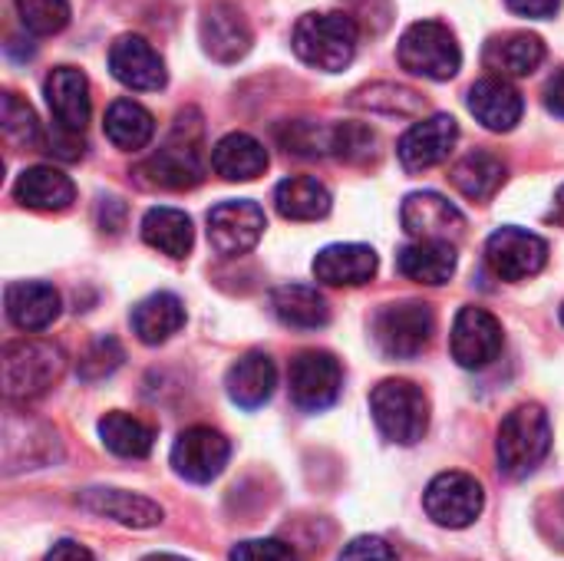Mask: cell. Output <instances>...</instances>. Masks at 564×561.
<instances>
[{
  "label": "cell",
  "mask_w": 564,
  "mask_h": 561,
  "mask_svg": "<svg viewBox=\"0 0 564 561\" xmlns=\"http://www.w3.org/2000/svg\"><path fill=\"white\" fill-rule=\"evenodd\" d=\"M469 112L489 132H512L522 122L525 99H522V93L509 79L486 76V79L473 83V89H469Z\"/></svg>",
  "instance_id": "cell-19"
},
{
  "label": "cell",
  "mask_w": 564,
  "mask_h": 561,
  "mask_svg": "<svg viewBox=\"0 0 564 561\" xmlns=\"http://www.w3.org/2000/svg\"><path fill=\"white\" fill-rule=\"evenodd\" d=\"M549 453H552V423H549V413L539 403L516 407L502 420V427H499V440H496L499 470L509 479H525V476H532L545 463Z\"/></svg>",
  "instance_id": "cell-2"
},
{
  "label": "cell",
  "mask_w": 564,
  "mask_h": 561,
  "mask_svg": "<svg viewBox=\"0 0 564 561\" xmlns=\"http://www.w3.org/2000/svg\"><path fill=\"white\" fill-rule=\"evenodd\" d=\"M512 13L519 17H529V20H549L558 13L562 0H506Z\"/></svg>",
  "instance_id": "cell-40"
},
{
  "label": "cell",
  "mask_w": 564,
  "mask_h": 561,
  "mask_svg": "<svg viewBox=\"0 0 564 561\" xmlns=\"http://www.w3.org/2000/svg\"><path fill=\"white\" fill-rule=\"evenodd\" d=\"M291 380V397L301 410L321 413L337 403L340 387H344V370L334 354L327 350H304L291 360L288 370Z\"/></svg>",
  "instance_id": "cell-11"
},
{
  "label": "cell",
  "mask_w": 564,
  "mask_h": 561,
  "mask_svg": "<svg viewBox=\"0 0 564 561\" xmlns=\"http://www.w3.org/2000/svg\"><path fill=\"white\" fill-rule=\"evenodd\" d=\"M3 308L17 331L36 334V331H46L59 317V294L53 284H43V281H17V284H7Z\"/></svg>",
  "instance_id": "cell-21"
},
{
  "label": "cell",
  "mask_w": 564,
  "mask_h": 561,
  "mask_svg": "<svg viewBox=\"0 0 564 561\" xmlns=\"http://www.w3.org/2000/svg\"><path fill=\"white\" fill-rule=\"evenodd\" d=\"M380 258L370 245H327L314 258V278L330 288H360L373 281Z\"/></svg>",
  "instance_id": "cell-20"
},
{
  "label": "cell",
  "mask_w": 564,
  "mask_h": 561,
  "mask_svg": "<svg viewBox=\"0 0 564 561\" xmlns=\"http://www.w3.org/2000/svg\"><path fill=\"white\" fill-rule=\"evenodd\" d=\"M330 192L314 175H291L274 188V208L288 222H317L330 212Z\"/></svg>",
  "instance_id": "cell-31"
},
{
  "label": "cell",
  "mask_w": 564,
  "mask_h": 561,
  "mask_svg": "<svg viewBox=\"0 0 564 561\" xmlns=\"http://www.w3.org/2000/svg\"><path fill=\"white\" fill-rule=\"evenodd\" d=\"M46 561H96V555H93L89 549H83L79 542L63 539V542H56V546L46 552Z\"/></svg>",
  "instance_id": "cell-41"
},
{
  "label": "cell",
  "mask_w": 564,
  "mask_h": 561,
  "mask_svg": "<svg viewBox=\"0 0 564 561\" xmlns=\"http://www.w3.org/2000/svg\"><path fill=\"white\" fill-rule=\"evenodd\" d=\"M426 516L443 529H466L482 516L486 493L482 483L469 473H440L423 496Z\"/></svg>",
  "instance_id": "cell-9"
},
{
  "label": "cell",
  "mask_w": 564,
  "mask_h": 561,
  "mask_svg": "<svg viewBox=\"0 0 564 561\" xmlns=\"http://www.w3.org/2000/svg\"><path fill=\"white\" fill-rule=\"evenodd\" d=\"M357 40H360V26H357L354 13H344V10L304 13L291 33L294 53L307 66L324 69V73L347 69L357 56Z\"/></svg>",
  "instance_id": "cell-1"
},
{
  "label": "cell",
  "mask_w": 564,
  "mask_h": 561,
  "mask_svg": "<svg viewBox=\"0 0 564 561\" xmlns=\"http://www.w3.org/2000/svg\"><path fill=\"white\" fill-rule=\"evenodd\" d=\"M274 387H278V367L264 350H251V354L238 357L225 377V390H228L231 403H238L241 410L264 407L271 400Z\"/></svg>",
  "instance_id": "cell-23"
},
{
  "label": "cell",
  "mask_w": 564,
  "mask_h": 561,
  "mask_svg": "<svg viewBox=\"0 0 564 561\" xmlns=\"http://www.w3.org/2000/svg\"><path fill=\"white\" fill-rule=\"evenodd\" d=\"M13 198L33 212H66L76 202V185L53 165H33L20 172Z\"/></svg>",
  "instance_id": "cell-25"
},
{
  "label": "cell",
  "mask_w": 564,
  "mask_h": 561,
  "mask_svg": "<svg viewBox=\"0 0 564 561\" xmlns=\"http://www.w3.org/2000/svg\"><path fill=\"white\" fill-rule=\"evenodd\" d=\"M142 561H188V559H178V555H149V559Z\"/></svg>",
  "instance_id": "cell-44"
},
{
  "label": "cell",
  "mask_w": 564,
  "mask_h": 561,
  "mask_svg": "<svg viewBox=\"0 0 564 561\" xmlns=\"http://www.w3.org/2000/svg\"><path fill=\"white\" fill-rule=\"evenodd\" d=\"M400 66L413 76L446 83L463 66V50L456 33L440 20H416L403 30L397 46Z\"/></svg>",
  "instance_id": "cell-5"
},
{
  "label": "cell",
  "mask_w": 564,
  "mask_h": 561,
  "mask_svg": "<svg viewBox=\"0 0 564 561\" xmlns=\"http://www.w3.org/2000/svg\"><path fill=\"white\" fill-rule=\"evenodd\" d=\"M185 122L178 119L175 126V136L149 159H142L132 175L139 185L145 188H165V192H185V188H195L202 179H205V162H202V152H198V132L195 136H185L182 129Z\"/></svg>",
  "instance_id": "cell-6"
},
{
  "label": "cell",
  "mask_w": 564,
  "mask_h": 561,
  "mask_svg": "<svg viewBox=\"0 0 564 561\" xmlns=\"http://www.w3.org/2000/svg\"><path fill=\"white\" fill-rule=\"evenodd\" d=\"M231 561H301L281 539H248L231 549Z\"/></svg>",
  "instance_id": "cell-38"
},
{
  "label": "cell",
  "mask_w": 564,
  "mask_h": 561,
  "mask_svg": "<svg viewBox=\"0 0 564 561\" xmlns=\"http://www.w3.org/2000/svg\"><path fill=\"white\" fill-rule=\"evenodd\" d=\"M545 106L549 112L562 116L564 119V69H558L549 83H545Z\"/></svg>",
  "instance_id": "cell-42"
},
{
  "label": "cell",
  "mask_w": 564,
  "mask_h": 561,
  "mask_svg": "<svg viewBox=\"0 0 564 561\" xmlns=\"http://www.w3.org/2000/svg\"><path fill=\"white\" fill-rule=\"evenodd\" d=\"M377 430L400 446H413L430 430V397L413 380H383L370 393Z\"/></svg>",
  "instance_id": "cell-4"
},
{
  "label": "cell",
  "mask_w": 564,
  "mask_h": 561,
  "mask_svg": "<svg viewBox=\"0 0 564 561\" xmlns=\"http://www.w3.org/2000/svg\"><path fill=\"white\" fill-rule=\"evenodd\" d=\"M17 17L33 36H53L69 23V0H17Z\"/></svg>",
  "instance_id": "cell-36"
},
{
  "label": "cell",
  "mask_w": 564,
  "mask_h": 561,
  "mask_svg": "<svg viewBox=\"0 0 564 561\" xmlns=\"http://www.w3.org/2000/svg\"><path fill=\"white\" fill-rule=\"evenodd\" d=\"M76 503L86 513L106 516V519L129 526V529H155L165 516L159 503L135 496V493H126V489H83L76 496Z\"/></svg>",
  "instance_id": "cell-22"
},
{
  "label": "cell",
  "mask_w": 564,
  "mask_h": 561,
  "mask_svg": "<svg viewBox=\"0 0 564 561\" xmlns=\"http://www.w3.org/2000/svg\"><path fill=\"white\" fill-rule=\"evenodd\" d=\"M122 364V347H119V341L116 337H99V341H93L89 344V350L79 357V377L83 380H102V377H109L116 367Z\"/></svg>",
  "instance_id": "cell-37"
},
{
  "label": "cell",
  "mask_w": 564,
  "mask_h": 561,
  "mask_svg": "<svg viewBox=\"0 0 564 561\" xmlns=\"http://www.w3.org/2000/svg\"><path fill=\"white\" fill-rule=\"evenodd\" d=\"M456 245L453 241H413L397 255V268L403 278L416 284L440 288L456 274Z\"/></svg>",
  "instance_id": "cell-26"
},
{
  "label": "cell",
  "mask_w": 564,
  "mask_h": 561,
  "mask_svg": "<svg viewBox=\"0 0 564 561\" xmlns=\"http://www.w3.org/2000/svg\"><path fill=\"white\" fill-rule=\"evenodd\" d=\"M109 69L122 86L139 89V93H155L169 83L165 60L149 40L135 33H126L109 46Z\"/></svg>",
  "instance_id": "cell-16"
},
{
  "label": "cell",
  "mask_w": 564,
  "mask_h": 561,
  "mask_svg": "<svg viewBox=\"0 0 564 561\" xmlns=\"http://www.w3.org/2000/svg\"><path fill=\"white\" fill-rule=\"evenodd\" d=\"M549 222L552 225H558L564 228V185L558 188V195H555V202H552V212H549Z\"/></svg>",
  "instance_id": "cell-43"
},
{
  "label": "cell",
  "mask_w": 564,
  "mask_h": 561,
  "mask_svg": "<svg viewBox=\"0 0 564 561\" xmlns=\"http://www.w3.org/2000/svg\"><path fill=\"white\" fill-rule=\"evenodd\" d=\"M99 440L122 460H145L155 446V430L122 410H112L99 420Z\"/></svg>",
  "instance_id": "cell-34"
},
{
  "label": "cell",
  "mask_w": 564,
  "mask_h": 561,
  "mask_svg": "<svg viewBox=\"0 0 564 561\" xmlns=\"http://www.w3.org/2000/svg\"><path fill=\"white\" fill-rule=\"evenodd\" d=\"M142 241L149 248H155L159 255H169V258L182 261V258L192 255V245H195L192 218L185 212H178V208H169V205L149 208L145 218H142Z\"/></svg>",
  "instance_id": "cell-29"
},
{
  "label": "cell",
  "mask_w": 564,
  "mask_h": 561,
  "mask_svg": "<svg viewBox=\"0 0 564 561\" xmlns=\"http://www.w3.org/2000/svg\"><path fill=\"white\" fill-rule=\"evenodd\" d=\"M482 63L502 79H522L545 63V43L535 33H506L486 43Z\"/></svg>",
  "instance_id": "cell-24"
},
{
  "label": "cell",
  "mask_w": 564,
  "mask_h": 561,
  "mask_svg": "<svg viewBox=\"0 0 564 561\" xmlns=\"http://www.w3.org/2000/svg\"><path fill=\"white\" fill-rule=\"evenodd\" d=\"M403 231L413 241H456L466 231L463 212L440 192H413L400 208Z\"/></svg>",
  "instance_id": "cell-14"
},
{
  "label": "cell",
  "mask_w": 564,
  "mask_h": 561,
  "mask_svg": "<svg viewBox=\"0 0 564 561\" xmlns=\"http://www.w3.org/2000/svg\"><path fill=\"white\" fill-rule=\"evenodd\" d=\"M337 561H397V552L380 536H360V539L344 546V552H340Z\"/></svg>",
  "instance_id": "cell-39"
},
{
  "label": "cell",
  "mask_w": 564,
  "mask_h": 561,
  "mask_svg": "<svg viewBox=\"0 0 564 561\" xmlns=\"http://www.w3.org/2000/svg\"><path fill=\"white\" fill-rule=\"evenodd\" d=\"M212 169L228 182H251L268 169V149L248 132H228L212 149Z\"/></svg>",
  "instance_id": "cell-27"
},
{
  "label": "cell",
  "mask_w": 564,
  "mask_h": 561,
  "mask_svg": "<svg viewBox=\"0 0 564 561\" xmlns=\"http://www.w3.org/2000/svg\"><path fill=\"white\" fill-rule=\"evenodd\" d=\"M502 324L486 308H463L453 321L449 350L463 370H486L502 354Z\"/></svg>",
  "instance_id": "cell-10"
},
{
  "label": "cell",
  "mask_w": 564,
  "mask_h": 561,
  "mask_svg": "<svg viewBox=\"0 0 564 561\" xmlns=\"http://www.w3.org/2000/svg\"><path fill=\"white\" fill-rule=\"evenodd\" d=\"M198 33H202V46L212 60L218 63H238L241 56H248L251 50V26H248V17L228 3V0H218L212 3L205 13H202V23H198Z\"/></svg>",
  "instance_id": "cell-17"
},
{
  "label": "cell",
  "mask_w": 564,
  "mask_h": 561,
  "mask_svg": "<svg viewBox=\"0 0 564 561\" xmlns=\"http://www.w3.org/2000/svg\"><path fill=\"white\" fill-rule=\"evenodd\" d=\"M436 334V314L423 301H397L387 304L373 321V337L380 350L393 360L420 357Z\"/></svg>",
  "instance_id": "cell-7"
},
{
  "label": "cell",
  "mask_w": 564,
  "mask_h": 561,
  "mask_svg": "<svg viewBox=\"0 0 564 561\" xmlns=\"http://www.w3.org/2000/svg\"><path fill=\"white\" fill-rule=\"evenodd\" d=\"M268 228L264 208L248 198L221 202L208 212V241L221 258L248 255Z\"/></svg>",
  "instance_id": "cell-12"
},
{
  "label": "cell",
  "mask_w": 564,
  "mask_h": 561,
  "mask_svg": "<svg viewBox=\"0 0 564 561\" xmlns=\"http://www.w3.org/2000/svg\"><path fill=\"white\" fill-rule=\"evenodd\" d=\"M0 126H3L7 142H13V145H23V149L43 145V132H40L36 112L17 93H3V122Z\"/></svg>",
  "instance_id": "cell-35"
},
{
  "label": "cell",
  "mask_w": 564,
  "mask_h": 561,
  "mask_svg": "<svg viewBox=\"0 0 564 561\" xmlns=\"http://www.w3.org/2000/svg\"><path fill=\"white\" fill-rule=\"evenodd\" d=\"M182 327H185V304L175 294H169V291L149 294L145 301H139L132 308V331L149 347L165 344Z\"/></svg>",
  "instance_id": "cell-30"
},
{
  "label": "cell",
  "mask_w": 564,
  "mask_h": 561,
  "mask_svg": "<svg viewBox=\"0 0 564 561\" xmlns=\"http://www.w3.org/2000/svg\"><path fill=\"white\" fill-rule=\"evenodd\" d=\"M231 460V443L225 433L212 430V427H188L178 433L175 446H172V466L182 479L188 483H212L221 476V470Z\"/></svg>",
  "instance_id": "cell-13"
},
{
  "label": "cell",
  "mask_w": 564,
  "mask_h": 561,
  "mask_svg": "<svg viewBox=\"0 0 564 561\" xmlns=\"http://www.w3.org/2000/svg\"><path fill=\"white\" fill-rule=\"evenodd\" d=\"M562 324H564V304H562Z\"/></svg>",
  "instance_id": "cell-45"
},
{
  "label": "cell",
  "mask_w": 564,
  "mask_h": 561,
  "mask_svg": "<svg viewBox=\"0 0 564 561\" xmlns=\"http://www.w3.org/2000/svg\"><path fill=\"white\" fill-rule=\"evenodd\" d=\"M102 129H106V139L122 149V152H139L152 142L155 136V119L145 106H139L135 99H116L109 109H106V119H102Z\"/></svg>",
  "instance_id": "cell-32"
},
{
  "label": "cell",
  "mask_w": 564,
  "mask_h": 561,
  "mask_svg": "<svg viewBox=\"0 0 564 561\" xmlns=\"http://www.w3.org/2000/svg\"><path fill=\"white\" fill-rule=\"evenodd\" d=\"M3 397L7 400H36L43 397L66 370V354L53 341L23 337L3 347Z\"/></svg>",
  "instance_id": "cell-3"
},
{
  "label": "cell",
  "mask_w": 564,
  "mask_h": 561,
  "mask_svg": "<svg viewBox=\"0 0 564 561\" xmlns=\"http://www.w3.org/2000/svg\"><path fill=\"white\" fill-rule=\"evenodd\" d=\"M50 112L59 129L83 132L89 116H93V99H89V79L76 66H56L46 83H43Z\"/></svg>",
  "instance_id": "cell-18"
},
{
  "label": "cell",
  "mask_w": 564,
  "mask_h": 561,
  "mask_svg": "<svg viewBox=\"0 0 564 561\" xmlns=\"http://www.w3.org/2000/svg\"><path fill=\"white\" fill-rule=\"evenodd\" d=\"M271 311L284 327L294 331H317L330 321L327 298L311 284H281L271 294Z\"/></svg>",
  "instance_id": "cell-28"
},
{
  "label": "cell",
  "mask_w": 564,
  "mask_h": 561,
  "mask_svg": "<svg viewBox=\"0 0 564 561\" xmlns=\"http://www.w3.org/2000/svg\"><path fill=\"white\" fill-rule=\"evenodd\" d=\"M449 179H453V185H456L466 198H473V202H489V198L506 185V162H502L499 155L486 152V149H476V152L463 155V159L453 165Z\"/></svg>",
  "instance_id": "cell-33"
},
{
  "label": "cell",
  "mask_w": 564,
  "mask_h": 561,
  "mask_svg": "<svg viewBox=\"0 0 564 561\" xmlns=\"http://www.w3.org/2000/svg\"><path fill=\"white\" fill-rule=\"evenodd\" d=\"M456 142H459V122L446 112H436L430 119L413 122L403 132L397 155H400L406 172H426V169L446 162L449 152L456 149Z\"/></svg>",
  "instance_id": "cell-15"
},
{
  "label": "cell",
  "mask_w": 564,
  "mask_h": 561,
  "mask_svg": "<svg viewBox=\"0 0 564 561\" xmlns=\"http://www.w3.org/2000/svg\"><path fill=\"white\" fill-rule=\"evenodd\" d=\"M486 265L499 281L519 284L545 271L549 265V241L535 231L506 225L489 235L486 241Z\"/></svg>",
  "instance_id": "cell-8"
}]
</instances>
